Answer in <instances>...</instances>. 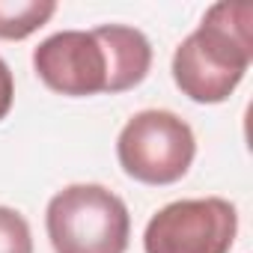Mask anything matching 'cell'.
Segmentation results:
<instances>
[{
    "mask_svg": "<svg viewBox=\"0 0 253 253\" xmlns=\"http://www.w3.org/2000/svg\"><path fill=\"white\" fill-rule=\"evenodd\" d=\"M12 101H15V78H12V69L6 66V60L0 57V122L12 110Z\"/></svg>",
    "mask_w": 253,
    "mask_h": 253,
    "instance_id": "obj_9",
    "label": "cell"
},
{
    "mask_svg": "<svg viewBox=\"0 0 253 253\" xmlns=\"http://www.w3.org/2000/svg\"><path fill=\"white\" fill-rule=\"evenodd\" d=\"M238 211L223 197L176 200L158 209L143 232L146 253H229Z\"/></svg>",
    "mask_w": 253,
    "mask_h": 253,
    "instance_id": "obj_4",
    "label": "cell"
},
{
    "mask_svg": "<svg viewBox=\"0 0 253 253\" xmlns=\"http://www.w3.org/2000/svg\"><path fill=\"white\" fill-rule=\"evenodd\" d=\"M57 12L54 0H0V39H27L51 21Z\"/></svg>",
    "mask_w": 253,
    "mask_h": 253,
    "instance_id": "obj_7",
    "label": "cell"
},
{
    "mask_svg": "<svg viewBox=\"0 0 253 253\" xmlns=\"http://www.w3.org/2000/svg\"><path fill=\"white\" fill-rule=\"evenodd\" d=\"M197 155V137L191 125L173 110L134 113L116 140V158L125 176L143 185L179 182Z\"/></svg>",
    "mask_w": 253,
    "mask_h": 253,
    "instance_id": "obj_3",
    "label": "cell"
},
{
    "mask_svg": "<svg viewBox=\"0 0 253 253\" xmlns=\"http://www.w3.org/2000/svg\"><path fill=\"white\" fill-rule=\"evenodd\" d=\"M0 253H33L30 223L9 206H0Z\"/></svg>",
    "mask_w": 253,
    "mask_h": 253,
    "instance_id": "obj_8",
    "label": "cell"
},
{
    "mask_svg": "<svg viewBox=\"0 0 253 253\" xmlns=\"http://www.w3.org/2000/svg\"><path fill=\"white\" fill-rule=\"evenodd\" d=\"M45 229L54 253H125L131 214L122 197L104 185L81 182L51 197Z\"/></svg>",
    "mask_w": 253,
    "mask_h": 253,
    "instance_id": "obj_2",
    "label": "cell"
},
{
    "mask_svg": "<svg viewBox=\"0 0 253 253\" xmlns=\"http://www.w3.org/2000/svg\"><path fill=\"white\" fill-rule=\"evenodd\" d=\"M253 63V6L214 3L173 54V81L197 104H220Z\"/></svg>",
    "mask_w": 253,
    "mask_h": 253,
    "instance_id": "obj_1",
    "label": "cell"
},
{
    "mask_svg": "<svg viewBox=\"0 0 253 253\" xmlns=\"http://www.w3.org/2000/svg\"><path fill=\"white\" fill-rule=\"evenodd\" d=\"M95 33L104 42L107 63H110L107 92L116 95V92L140 86L152 69V45L146 33L128 24H101L95 27Z\"/></svg>",
    "mask_w": 253,
    "mask_h": 253,
    "instance_id": "obj_6",
    "label": "cell"
},
{
    "mask_svg": "<svg viewBox=\"0 0 253 253\" xmlns=\"http://www.w3.org/2000/svg\"><path fill=\"white\" fill-rule=\"evenodd\" d=\"M33 69L48 89L72 98L107 92L110 81L107 51L95 30H63L48 36L33 51Z\"/></svg>",
    "mask_w": 253,
    "mask_h": 253,
    "instance_id": "obj_5",
    "label": "cell"
}]
</instances>
